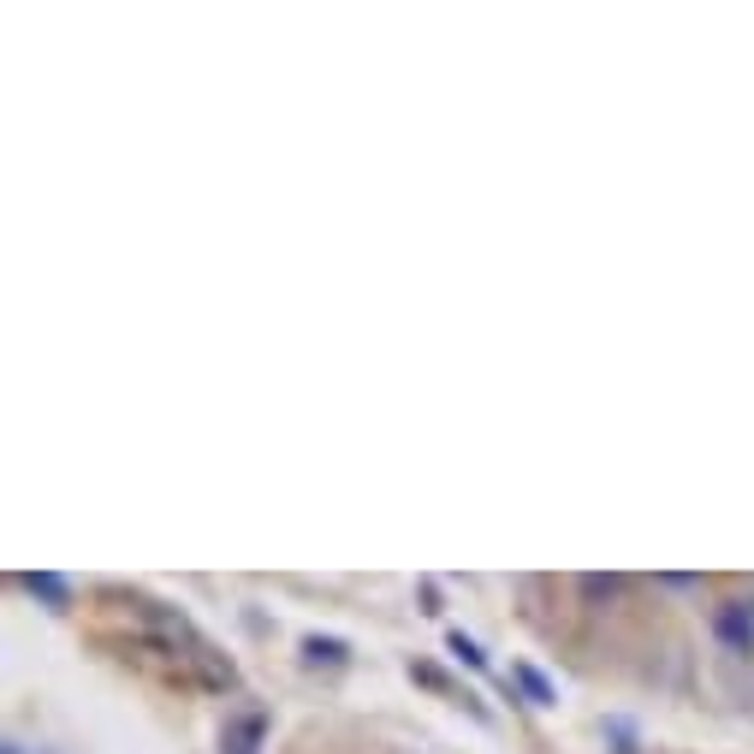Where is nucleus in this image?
Listing matches in <instances>:
<instances>
[{
  "instance_id": "f257e3e1",
  "label": "nucleus",
  "mask_w": 754,
  "mask_h": 754,
  "mask_svg": "<svg viewBox=\"0 0 754 754\" xmlns=\"http://www.w3.org/2000/svg\"><path fill=\"white\" fill-rule=\"evenodd\" d=\"M713 642L724 654H754V606L749 600H719L713 606Z\"/></svg>"
},
{
  "instance_id": "6e6552de",
  "label": "nucleus",
  "mask_w": 754,
  "mask_h": 754,
  "mask_svg": "<svg viewBox=\"0 0 754 754\" xmlns=\"http://www.w3.org/2000/svg\"><path fill=\"white\" fill-rule=\"evenodd\" d=\"M423 612H428V618L440 612V583H434V576H423Z\"/></svg>"
},
{
  "instance_id": "1a4fd4ad",
  "label": "nucleus",
  "mask_w": 754,
  "mask_h": 754,
  "mask_svg": "<svg viewBox=\"0 0 754 754\" xmlns=\"http://www.w3.org/2000/svg\"><path fill=\"white\" fill-rule=\"evenodd\" d=\"M749 606H754V594H749Z\"/></svg>"
},
{
  "instance_id": "f03ea898",
  "label": "nucleus",
  "mask_w": 754,
  "mask_h": 754,
  "mask_svg": "<svg viewBox=\"0 0 754 754\" xmlns=\"http://www.w3.org/2000/svg\"><path fill=\"white\" fill-rule=\"evenodd\" d=\"M262 743H268V713H262V707H250V713L226 719L221 754H262Z\"/></svg>"
},
{
  "instance_id": "0eeeda50",
  "label": "nucleus",
  "mask_w": 754,
  "mask_h": 754,
  "mask_svg": "<svg viewBox=\"0 0 754 754\" xmlns=\"http://www.w3.org/2000/svg\"><path fill=\"white\" fill-rule=\"evenodd\" d=\"M446 654H452L458 665H470V672H487V654H482V642H475V635H463V630H452V635H446Z\"/></svg>"
},
{
  "instance_id": "423d86ee",
  "label": "nucleus",
  "mask_w": 754,
  "mask_h": 754,
  "mask_svg": "<svg viewBox=\"0 0 754 754\" xmlns=\"http://www.w3.org/2000/svg\"><path fill=\"white\" fill-rule=\"evenodd\" d=\"M576 588H583V600H588V606H606V600H618V594H623V576H600V571H588V576H576Z\"/></svg>"
},
{
  "instance_id": "7ed1b4c3",
  "label": "nucleus",
  "mask_w": 754,
  "mask_h": 754,
  "mask_svg": "<svg viewBox=\"0 0 754 754\" xmlns=\"http://www.w3.org/2000/svg\"><path fill=\"white\" fill-rule=\"evenodd\" d=\"M511 684L524 689V701H529V707H559V684L541 672V665H529V660H511Z\"/></svg>"
},
{
  "instance_id": "39448f33",
  "label": "nucleus",
  "mask_w": 754,
  "mask_h": 754,
  "mask_svg": "<svg viewBox=\"0 0 754 754\" xmlns=\"http://www.w3.org/2000/svg\"><path fill=\"white\" fill-rule=\"evenodd\" d=\"M351 660V642L339 635H303V665H345Z\"/></svg>"
},
{
  "instance_id": "20e7f679",
  "label": "nucleus",
  "mask_w": 754,
  "mask_h": 754,
  "mask_svg": "<svg viewBox=\"0 0 754 754\" xmlns=\"http://www.w3.org/2000/svg\"><path fill=\"white\" fill-rule=\"evenodd\" d=\"M24 588H31L36 600L48 606V612H71V583H66V576H54V571H31V576H24Z\"/></svg>"
}]
</instances>
